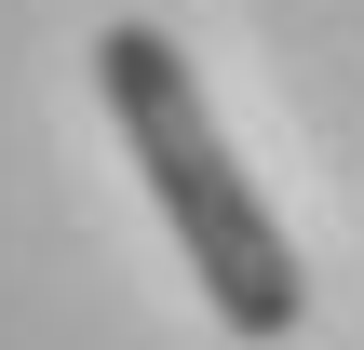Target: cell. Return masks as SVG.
I'll use <instances>...</instances> for the list:
<instances>
[{
    "label": "cell",
    "mask_w": 364,
    "mask_h": 350,
    "mask_svg": "<svg viewBox=\"0 0 364 350\" xmlns=\"http://www.w3.org/2000/svg\"><path fill=\"white\" fill-rule=\"evenodd\" d=\"M95 94H108V121H122L135 175H149V202H162L176 256L203 270L216 324H230V337H297L311 270H297L284 216L257 202V175L230 162V135H216V108H203L189 54H176L162 27H135V13H122V27H95Z\"/></svg>",
    "instance_id": "obj_1"
}]
</instances>
